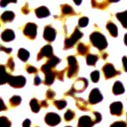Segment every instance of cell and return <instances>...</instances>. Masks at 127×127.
<instances>
[{"instance_id": "cell-1", "label": "cell", "mask_w": 127, "mask_h": 127, "mask_svg": "<svg viewBox=\"0 0 127 127\" xmlns=\"http://www.w3.org/2000/svg\"><path fill=\"white\" fill-rule=\"evenodd\" d=\"M1 84L7 83L14 88H21L26 85V79L23 75H11L5 70V66L1 65Z\"/></svg>"}, {"instance_id": "cell-2", "label": "cell", "mask_w": 127, "mask_h": 127, "mask_svg": "<svg viewBox=\"0 0 127 127\" xmlns=\"http://www.w3.org/2000/svg\"><path fill=\"white\" fill-rule=\"evenodd\" d=\"M90 41L91 44L93 45V46L97 48V49L100 51L106 49L107 45H108L105 36L97 31L93 32V33L90 35Z\"/></svg>"}, {"instance_id": "cell-3", "label": "cell", "mask_w": 127, "mask_h": 127, "mask_svg": "<svg viewBox=\"0 0 127 127\" xmlns=\"http://www.w3.org/2000/svg\"><path fill=\"white\" fill-rule=\"evenodd\" d=\"M68 66L67 67V75L69 79L76 76L79 72V64L74 56H69L67 58Z\"/></svg>"}, {"instance_id": "cell-4", "label": "cell", "mask_w": 127, "mask_h": 127, "mask_svg": "<svg viewBox=\"0 0 127 127\" xmlns=\"http://www.w3.org/2000/svg\"><path fill=\"white\" fill-rule=\"evenodd\" d=\"M83 36V34L81 33L78 28H75L73 33L71 34L69 37H67L64 41V49H68L72 48L75 44L76 43L79 39H80Z\"/></svg>"}, {"instance_id": "cell-5", "label": "cell", "mask_w": 127, "mask_h": 127, "mask_svg": "<svg viewBox=\"0 0 127 127\" xmlns=\"http://www.w3.org/2000/svg\"><path fill=\"white\" fill-rule=\"evenodd\" d=\"M41 70L45 75L44 83H45L46 86H50L53 84L56 79V71H53V69L49 68V67H47L45 64L41 66Z\"/></svg>"}, {"instance_id": "cell-6", "label": "cell", "mask_w": 127, "mask_h": 127, "mask_svg": "<svg viewBox=\"0 0 127 127\" xmlns=\"http://www.w3.org/2000/svg\"><path fill=\"white\" fill-rule=\"evenodd\" d=\"M88 86V81L85 78H78L71 86V90L74 93H81L84 91Z\"/></svg>"}, {"instance_id": "cell-7", "label": "cell", "mask_w": 127, "mask_h": 127, "mask_svg": "<svg viewBox=\"0 0 127 127\" xmlns=\"http://www.w3.org/2000/svg\"><path fill=\"white\" fill-rule=\"evenodd\" d=\"M102 71L103 74H104L106 79H111L121 74V71L115 69V67L113 66L112 64H110V63L106 64L102 67Z\"/></svg>"}, {"instance_id": "cell-8", "label": "cell", "mask_w": 127, "mask_h": 127, "mask_svg": "<svg viewBox=\"0 0 127 127\" xmlns=\"http://www.w3.org/2000/svg\"><path fill=\"white\" fill-rule=\"evenodd\" d=\"M37 26L35 23L29 22L24 27L23 34L29 39L33 40L35 39L36 36H37Z\"/></svg>"}, {"instance_id": "cell-9", "label": "cell", "mask_w": 127, "mask_h": 127, "mask_svg": "<svg viewBox=\"0 0 127 127\" xmlns=\"http://www.w3.org/2000/svg\"><path fill=\"white\" fill-rule=\"evenodd\" d=\"M61 121V117L59 116L56 113H47L45 117V122L47 125H49L50 126H57Z\"/></svg>"}, {"instance_id": "cell-10", "label": "cell", "mask_w": 127, "mask_h": 127, "mask_svg": "<svg viewBox=\"0 0 127 127\" xmlns=\"http://www.w3.org/2000/svg\"><path fill=\"white\" fill-rule=\"evenodd\" d=\"M102 95L101 92L99 91L98 88H94L92 91H91V93L89 95V98H88V102L91 105H95L97 104L99 102H101L102 100Z\"/></svg>"}, {"instance_id": "cell-11", "label": "cell", "mask_w": 127, "mask_h": 127, "mask_svg": "<svg viewBox=\"0 0 127 127\" xmlns=\"http://www.w3.org/2000/svg\"><path fill=\"white\" fill-rule=\"evenodd\" d=\"M53 56V47L50 45H46L44 47L41 48V49L40 50L39 53L37 54V61H41L45 57H52Z\"/></svg>"}, {"instance_id": "cell-12", "label": "cell", "mask_w": 127, "mask_h": 127, "mask_svg": "<svg viewBox=\"0 0 127 127\" xmlns=\"http://www.w3.org/2000/svg\"><path fill=\"white\" fill-rule=\"evenodd\" d=\"M44 39L47 41L48 42L53 41L56 38V30L55 29L51 26H46L44 29V33H43Z\"/></svg>"}, {"instance_id": "cell-13", "label": "cell", "mask_w": 127, "mask_h": 127, "mask_svg": "<svg viewBox=\"0 0 127 127\" xmlns=\"http://www.w3.org/2000/svg\"><path fill=\"white\" fill-rule=\"evenodd\" d=\"M110 114L115 116H121L123 113V106L121 102H114L110 106Z\"/></svg>"}, {"instance_id": "cell-14", "label": "cell", "mask_w": 127, "mask_h": 127, "mask_svg": "<svg viewBox=\"0 0 127 127\" xmlns=\"http://www.w3.org/2000/svg\"><path fill=\"white\" fill-rule=\"evenodd\" d=\"M95 124H96L94 120V118L92 119L91 117L87 116H82L79 118L77 127H92Z\"/></svg>"}, {"instance_id": "cell-15", "label": "cell", "mask_w": 127, "mask_h": 127, "mask_svg": "<svg viewBox=\"0 0 127 127\" xmlns=\"http://www.w3.org/2000/svg\"><path fill=\"white\" fill-rule=\"evenodd\" d=\"M73 98L75 100V105L78 107V108L83 110V111H88L90 110V107H89V102H87L85 99H83L82 98H78V97H75Z\"/></svg>"}, {"instance_id": "cell-16", "label": "cell", "mask_w": 127, "mask_h": 127, "mask_svg": "<svg viewBox=\"0 0 127 127\" xmlns=\"http://www.w3.org/2000/svg\"><path fill=\"white\" fill-rule=\"evenodd\" d=\"M15 37V34L14 30H10V29H6L5 30H3V32L1 34V38L3 41L6 42H9L13 41Z\"/></svg>"}, {"instance_id": "cell-17", "label": "cell", "mask_w": 127, "mask_h": 127, "mask_svg": "<svg viewBox=\"0 0 127 127\" xmlns=\"http://www.w3.org/2000/svg\"><path fill=\"white\" fill-rule=\"evenodd\" d=\"M35 14L37 18H45V17H48V16H49L50 12L46 6H42L35 10Z\"/></svg>"}, {"instance_id": "cell-18", "label": "cell", "mask_w": 127, "mask_h": 127, "mask_svg": "<svg viewBox=\"0 0 127 127\" xmlns=\"http://www.w3.org/2000/svg\"><path fill=\"white\" fill-rule=\"evenodd\" d=\"M15 18V14L13 11H5L1 15V21L3 23L11 22Z\"/></svg>"}, {"instance_id": "cell-19", "label": "cell", "mask_w": 127, "mask_h": 127, "mask_svg": "<svg viewBox=\"0 0 127 127\" xmlns=\"http://www.w3.org/2000/svg\"><path fill=\"white\" fill-rule=\"evenodd\" d=\"M90 52V46L84 43H79L77 45V53L80 56H87Z\"/></svg>"}, {"instance_id": "cell-20", "label": "cell", "mask_w": 127, "mask_h": 127, "mask_svg": "<svg viewBox=\"0 0 127 127\" xmlns=\"http://www.w3.org/2000/svg\"><path fill=\"white\" fill-rule=\"evenodd\" d=\"M106 30H108L110 34L114 37H118V27L114 22L111 21L108 22L106 24Z\"/></svg>"}, {"instance_id": "cell-21", "label": "cell", "mask_w": 127, "mask_h": 127, "mask_svg": "<svg viewBox=\"0 0 127 127\" xmlns=\"http://www.w3.org/2000/svg\"><path fill=\"white\" fill-rule=\"evenodd\" d=\"M112 91L115 95H121V94L124 93L125 89H124V87H123V84L122 83V82H120V81L115 82L114 86H113Z\"/></svg>"}, {"instance_id": "cell-22", "label": "cell", "mask_w": 127, "mask_h": 127, "mask_svg": "<svg viewBox=\"0 0 127 127\" xmlns=\"http://www.w3.org/2000/svg\"><path fill=\"white\" fill-rule=\"evenodd\" d=\"M61 61V60L60 59L59 57H55V56H53L52 57H50L48 61H46V63L45 64L47 66V67H49V68L51 69H53V67H55L56 66H57L58 64H60Z\"/></svg>"}, {"instance_id": "cell-23", "label": "cell", "mask_w": 127, "mask_h": 127, "mask_svg": "<svg viewBox=\"0 0 127 127\" xmlns=\"http://www.w3.org/2000/svg\"><path fill=\"white\" fill-rule=\"evenodd\" d=\"M111 2L109 1H102V2H98L96 0H92L91 1V6L93 8H98L100 10H105L107 6H109V4Z\"/></svg>"}, {"instance_id": "cell-24", "label": "cell", "mask_w": 127, "mask_h": 127, "mask_svg": "<svg viewBox=\"0 0 127 127\" xmlns=\"http://www.w3.org/2000/svg\"><path fill=\"white\" fill-rule=\"evenodd\" d=\"M116 18L121 22L122 26L125 29H127V10L124 12H120V13H117Z\"/></svg>"}, {"instance_id": "cell-25", "label": "cell", "mask_w": 127, "mask_h": 127, "mask_svg": "<svg viewBox=\"0 0 127 127\" xmlns=\"http://www.w3.org/2000/svg\"><path fill=\"white\" fill-rule=\"evenodd\" d=\"M61 13L62 16L66 15H75V13L73 10V8L71 7L68 4H64L61 5Z\"/></svg>"}, {"instance_id": "cell-26", "label": "cell", "mask_w": 127, "mask_h": 127, "mask_svg": "<svg viewBox=\"0 0 127 127\" xmlns=\"http://www.w3.org/2000/svg\"><path fill=\"white\" fill-rule=\"evenodd\" d=\"M30 106L31 110L33 111V113H38L41 107V103L38 102V100L36 98H33L31 99L30 102Z\"/></svg>"}, {"instance_id": "cell-27", "label": "cell", "mask_w": 127, "mask_h": 127, "mask_svg": "<svg viewBox=\"0 0 127 127\" xmlns=\"http://www.w3.org/2000/svg\"><path fill=\"white\" fill-rule=\"evenodd\" d=\"M18 57L23 62H26L30 57V53L25 49H20L18 52Z\"/></svg>"}, {"instance_id": "cell-28", "label": "cell", "mask_w": 127, "mask_h": 127, "mask_svg": "<svg viewBox=\"0 0 127 127\" xmlns=\"http://www.w3.org/2000/svg\"><path fill=\"white\" fill-rule=\"evenodd\" d=\"M98 60V55L88 54L87 56V64L90 66H95Z\"/></svg>"}, {"instance_id": "cell-29", "label": "cell", "mask_w": 127, "mask_h": 127, "mask_svg": "<svg viewBox=\"0 0 127 127\" xmlns=\"http://www.w3.org/2000/svg\"><path fill=\"white\" fill-rule=\"evenodd\" d=\"M22 102V98L18 96V95H14L13 97H11L10 98V104L11 106H18Z\"/></svg>"}, {"instance_id": "cell-30", "label": "cell", "mask_w": 127, "mask_h": 127, "mask_svg": "<svg viewBox=\"0 0 127 127\" xmlns=\"http://www.w3.org/2000/svg\"><path fill=\"white\" fill-rule=\"evenodd\" d=\"M53 104L58 110H62L67 106V102L64 100V99H61V100H56L53 102Z\"/></svg>"}, {"instance_id": "cell-31", "label": "cell", "mask_w": 127, "mask_h": 127, "mask_svg": "<svg viewBox=\"0 0 127 127\" xmlns=\"http://www.w3.org/2000/svg\"><path fill=\"white\" fill-rule=\"evenodd\" d=\"M0 127H11L10 121L5 116L0 118Z\"/></svg>"}, {"instance_id": "cell-32", "label": "cell", "mask_w": 127, "mask_h": 127, "mask_svg": "<svg viewBox=\"0 0 127 127\" xmlns=\"http://www.w3.org/2000/svg\"><path fill=\"white\" fill-rule=\"evenodd\" d=\"M75 114L72 110H67L66 111V113L64 114V120L66 122H70L75 118Z\"/></svg>"}, {"instance_id": "cell-33", "label": "cell", "mask_w": 127, "mask_h": 127, "mask_svg": "<svg viewBox=\"0 0 127 127\" xmlns=\"http://www.w3.org/2000/svg\"><path fill=\"white\" fill-rule=\"evenodd\" d=\"M25 68L26 70V71L30 74H37L38 72V69L37 67H35L34 66H32L30 64H27L26 65Z\"/></svg>"}, {"instance_id": "cell-34", "label": "cell", "mask_w": 127, "mask_h": 127, "mask_svg": "<svg viewBox=\"0 0 127 127\" xmlns=\"http://www.w3.org/2000/svg\"><path fill=\"white\" fill-rule=\"evenodd\" d=\"M89 22V19L87 17H81L79 19V27H86Z\"/></svg>"}, {"instance_id": "cell-35", "label": "cell", "mask_w": 127, "mask_h": 127, "mask_svg": "<svg viewBox=\"0 0 127 127\" xmlns=\"http://www.w3.org/2000/svg\"><path fill=\"white\" fill-rule=\"evenodd\" d=\"M99 76L100 75H99L98 71H94L91 73V79L94 83H97L99 80Z\"/></svg>"}, {"instance_id": "cell-36", "label": "cell", "mask_w": 127, "mask_h": 127, "mask_svg": "<svg viewBox=\"0 0 127 127\" xmlns=\"http://www.w3.org/2000/svg\"><path fill=\"white\" fill-rule=\"evenodd\" d=\"M67 71V67L65 69L61 70V71H56V78L61 81H64V73Z\"/></svg>"}, {"instance_id": "cell-37", "label": "cell", "mask_w": 127, "mask_h": 127, "mask_svg": "<svg viewBox=\"0 0 127 127\" xmlns=\"http://www.w3.org/2000/svg\"><path fill=\"white\" fill-rule=\"evenodd\" d=\"M6 67L10 71H14V59L12 57H10L8 59V61L6 62Z\"/></svg>"}, {"instance_id": "cell-38", "label": "cell", "mask_w": 127, "mask_h": 127, "mask_svg": "<svg viewBox=\"0 0 127 127\" xmlns=\"http://www.w3.org/2000/svg\"><path fill=\"white\" fill-rule=\"evenodd\" d=\"M110 127H127V124L123 121H118L111 124Z\"/></svg>"}, {"instance_id": "cell-39", "label": "cell", "mask_w": 127, "mask_h": 127, "mask_svg": "<svg viewBox=\"0 0 127 127\" xmlns=\"http://www.w3.org/2000/svg\"><path fill=\"white\" fill-rule=\"evenodd\" d=\"M56 96V93L55 91H53L52 89H49L47 91H46V98L47 99H49V100H52V99H53L54 97Z\"/></svg>"}, {"instance_id": "cell-40", "label": "cell", "mask_w": 127, "mask_h": 127, "mask_svg": "<svg viewBox=\"0 0 127 127\" xmlns=\"http://www.w3.org/2000/svg\"><path fill=\"white\" fill-rule=\"evenodd\" d=\"M92 114H93L94 120H95V123H98V122H100V121L102 120V116H101V114H99L98 112H97V111H93Z\"/></svg>"}, {"instance_id": "cell-41", "label": "cell", "mask_w": 127, "mask_h": 127, "mask_svg": "<svg viewBox=\"0 0 127 127\" xmlns=\"http://www.w3.org/2000/svg\"><path fill=\"white\" fill-rule=\"evenodd\" d=\"M30 8H29V5H28V3H26L24 6L22 8V12L24 14H28L30 13Z\"/></svg>"}, {"instance_id": "cell-42", "label": "cell", "mask_w": 127, "mask_h": 127, "mask_svg": "<svg viewBox=\"0 0 127 127\" xmlns=\"http://www.w3.org/2000/svg\"><path fill=\"white\" fill-rule=\"evenodd\" d=\"M41 83V78H40L38 75H36V76L34 77V81H33V84L35 86H38Z\"/></svg>"}, {"instance_id": "cell-43", "label": "cell", "mask_w": 127, "mask_h": 127, "mask_svg": "<svg viewBox=\"0 0 127 127\" xmlns=\"http://www.w3.org/2000/svg\"><path fill=\"white\" fill-rule=\"evenodd\" d=\"M0 49H1V51H2V52H5V53H7V54H10L11 53V51H12V49H10V48H6V47H4L3 45H1V47H0Z\"/></svg>"}, {"instance_id": "cell-44", "label": "cell", "mask_w": 127, "mask_h": 127, "mask_svg": "<svg viewBox=\"0 0 127 127\" xmlns=\"http://www.w3.org/2000/svg\"><path fill=\"white\" fill-rule=\"evenodd\" d=\"M122 64H123V67H124L125 71H127V57H122Z\"/></svg>"}, {"instance_id": "cell-45", "label": "cell", "mask_w": 127, "mask_h": 127, "mask_svg": "<svg viewBox=\"0 0 127 127\" xmlns=\"http://www.w3.org/2000/svg\"><path fill=\"white\" fill-rule=\"evenodd\" d=\"M31 122L30 119H26L22 123V127H30Z\"/></svg>"}, {"instance_id": "cell-46", "label": "cell", "mask_w": 127, "mask_h": 127, "mask_svg": "<svg viewBox=\"0 0 127 127\" xmlns=\"http://www.w3.org/2000/svg\"><path fill=\"white\" fill-rule=\"evenodd\" d=\"M40 103H41V107H44V108H47L49 106V103H48L46 100H42L41 102H40Z\"/></svg>"}, {"instance_id": "cell-47", "label": "cell", "mask_w": 127, "mask_h": 127, "mask_svg": "<svg viewBox=\"0 0 127 127\" xmlns=\"http://www.w3.org/2000/svg\"><path fill=\"white\" fill-rule=\"evenodd\" d=\"M1 102H2V108H1V111H3V110H7V107L5 106V105H4V102L2 101V98H1Z\"/></svg>"}, {"instance_id": "cell-48", "label": "cell", "mask_w": 127, "mask_h": 127, "mask_svg": "<svg viewBox=\"0 0 127 127\" xmlns=\"http://www.w3.org/2000/svg\"><path fill=\"white\" fill-rule=\"evenodd\" d=\"M9 3H10V2H5V1H2L1 2V6L2 7H5L7 4H9Z\"/></svg>"}, {"instance_id": "cell-49", "label": "cell", "mask_w": 127, "mask_h": 127, "mask_svg": "<svg viewBox=\"0 0 127 127\" xmlns=\"http://www.w3.org/2000/svg\"><path fill=\"white\" fill-rule=\"evenodd\" d=\"M107 57H108V54H107L106 53H102V58L103 60H106Z\"/></svg>"}, {"instance_id": "cell-50", "label": "cell", "mask_w": 127, "mask_h": 127, "mask_svg": "<svg viewBox=\"0 0 127 127\" xmlns=\"http://www.w3.org/2000/svg\"><path fill=\"white\" fill-rule=\"evenodd\" d=\"M124 42L126 44V45H127V33L125 34V37H124Z\"/></svg>"}, {"instance_id": "cell-51", "label": "cell", "mask_w": 127, "mask_h": 127, "mask_svg": "<svg viewBox=\"0 0 127 127\" xmlns=\"http://www.w3.org/2000/svg\"><path fill=\"white\" fill-rule=\"evenodd\" d=\"M75 4H78V5H79V4L81 3V2H75Z\"/></svg>"}, {"instance_id": "cell-52", "label": "cell", "mask_w": 127, "mask_h": 127, "mask_svg": "<svg viewBox=\"0 0 127 127\" xmlns=\"http://www.w3.org/2000/svg\"><path fill=\"white\" fill-rule=\"evenodd\" d=\"M65 127H71V126H65Z\"/></svg>"}, {"instance_id": "cell-53", "label": "cell", "mask_w": 127, "mask_h": 127, "mask_svg": "<svg viewBox=\"0 0 127 127\" xmlns=\"http://www.w3.org/2000/svg\"><path fill=\"white\" fill-rule=\"evenodd\" d=\"M126 118H127V114H126Z\"/></svg>"}, {"instance_id": "cell-54", "label": "cell", "mask_w": 127, "mask_h": 127, "mask_svg": "<svg viewBox=\"0 0 127 127\" xmlns=\"http://www.w3.org/2000/svg\"><path fill=\"white\" fill-rule=\"evenodd\" d=\"M35 127H39V126H35Z\"/></svg>"}]
</instances>
